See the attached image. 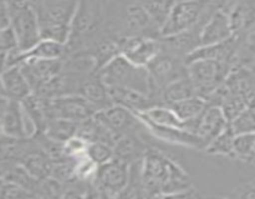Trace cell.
Wrapping results in <instances>:
<instances>
[{"instance_id":"cell-36","label":"cell","mask_w":255,"mask_h":199,"mask_svg":"<svg viewBox=\"0 0 255 199\" xmlns=\"http://www.w3.org/2000/svg\"><path fill=\"white\" fill-rule=\"evenodd\" d=\"M251 163H252V164H254V166H255V152H254V156H253V158H252Z\"/></svg>"},{"instance_id":"cell-11","label":"cell","mask_w":255,"mask_h":199,"mask_svg":"<svg viewBox=\"0 0 255 199\" xmlns=\"http://www.w3.org/2000/svg\"><path fill=\"white\" fill-rule=\"evenodd\" d=\"M20 66H21L22 72L25 74L30 86H31L32 92H34L62 71L64 61H62V59H27L24 62H21Z\"/></svg>"},{"instance_id":"cell-15","label":"cell","mask_w":255,"mask_h":199,"mask_svg":"<svg viewBox=\"0 0 255 199\" xmlns=\"http://www.w3.org/2000/svg\"><path fill=\"white\" fill-rule=\"evenodd\" d=\"M228 124L229 121L222 107L208 104L198 118L197 136L206 143L207 148V146L228 127Z\"/></svg>"},{"instance_id":"cell-6","label":"cell","mask_w":255,"mask_h":199,"mask_svg":"<svg viewBox=\"0 0 255 199\" xmlns=\"http://www.w3.org/2000/svg\"><path fill=\"white\" fill-rule=\"evenodd\" d=\"M97 111L99 109L80 94L47 99L49 121L54 118H64L74 122H81L95 116Z\"/></svg>"},{"instance_id":"cell-1","label":"cell","mask_w":255,"mask_h":199,"mask_svg":"<svg viewBox=\"0 0 255 199\" xmlns=\"http://www.w3.org/2000/svg\"><path fill=\"white\" fill-rule=\"evenodd\" d=\"M80 0H41L35 5L40 22L41 39L66 45L71 35V24Z\"/></svg>"},{"instance_id":"cell-35","label":"cell","mask_w":255,"mask_h":199,"mask_svg":"<svg viewBox=\"0 0 255 199\" xmlns=\"http://www.w3.org/2000/svg\"><path fill=\"white\" fill-rule=\"evenodd\" d=\"M27 2H29V4H31L32 6H35V5H37L39 4L40 1H41V0H26Z\"/></svg>"},{"instance_id":"cell-32","label":"cell","mask_w":255,"mask_h":199,"mask_svg":"<svg viewBox=\"0 0 255 199\" xmlns=\"http://www.w3.org/2000/svg\"><path fill=\"white\" fill-rule=\"evenodd\" d=\"M90 142H87L86 139L82 138L79 134H75L74 137L66 141L64 143V151L65 154L67 157H74V158H77V157H81L86 154L87 147H89Z\"/></svg>"},{"instance_id":"cell-2","label":"cell","mask_w":255,"mask_h":199,"mask_svg":"<svg viewBox=\"0 0 255 199\" xmlns=\"http://www.w3.org/2000/svg\"><path fill=\"white\" fill-rule=\"evenodd\" d=\"M107 86H125L143 91L149 95V79L147 67L132 64L120 54L97 71Z\"/></svg>"},{"instance_id":"cell-8","label":"cell","mask_w":255,"mask_h":199,"mask_svg":"<svg viewBox=\"0 0 255 199\" xmlns=\"http://www.w3.org/2000/svg\"><path fill=\"white\" fill-rule=\"evenodd\" d=\"M11 12V27L19 41L21 51H29L41 40L37 12L32 5L27 4Z\"/></svg>"},{"instance_id":"cell-30","label":"cell","mask_w":255,"mask_h":199,"mask_svg":"<svg viewBox=\"0 0 255 199\" xmlns=\"http://www.w3.org/2000/svg\"><path fill=\"white\" fill-rule=\"evenodd\" d=\"M86 154L97 166H101L114 158V147L106 142H91L87 147Z\"/></svg>"},{"instance_id":"cell-23","label":"cell","mask_w":255,"mask_h":199,"mask_svg":"<svg viewBox=\"0 0 255 199\" xmlns=\"http://www.w3.org/2000/svg\"><path fill=\"white\" fill-rule=\"evenodd\" d=\"M147 118L148 121L153 123L159 124L164 127H174V128H183L184 129V121H182L176 112L172 109V107L166 106V104H158L152 108H149L147 112L138 113Z\"/></svg>"},{"instance_id":"cell-13","label":"cell","mask_w":255,"mask_h":199,"mask_svg":"<svg viewBox=\"0 0 255 199\" xmlns=\"http://www.w3.org/2000/svg\"><path fill=\"white\" fill-rule=\"evenodd\" d=\"M138 117L144 123L147 131L151 132L154 137H157L161 141L168 142V143L172 144H181V146L191 147V148L194 149H203V151L206 149V143L198 136L191 133L187 129L159 126V124L148 121V119L144 118L141 114H138Z\"/></svg>"},{"instance_id":"cell-37","label":"cell","mask_w":255,"mask_h":199,"mask_svg":"<svg viewBox=\"0 0 255 199\" xmlns=\"http://www.w3.org/2000/svg\"><path fill=\"white\" fill-rule=\"evenodd\" d=\"M183 1H193V0H183Z\"/></svg>"},{"instance_id":"cell-33","label":"cell","mask_w":255,"mask_h":199,"mask_svg":"<svg viewBox=\"0 0 255 199\" xmlns=\"http://www.w3.org/2000/svg\"><path fill=\"white\" fill-rule=\"evenodd\" d=\"M0 49L1 52H10L19 49V41L11 26L0 29Z\"/></svg>"},{"instance_id":"cell-14","label":"cell","mask_w":255,"mask_h":199,"mask_svg":"<svg viewBox=\"0 0 255 199\" xmlns=\"http://www.w3.org/2000/svg\"><path fill=\"white\" fill-rule=\"evenodd\" d=\"M236 36L232 26L229 15L222 9L216 10L211 15L201 30V46L202 45H213L227 41Z\"/></svg>"},{"instance_id":"cell-16","label":"cell","mask_w":255,"mask_h":199,"mask_svg":"<svg viewBox=\"0 0 255 199\" xmlns=\"http://www.w3.org/2000/svg\"><path fill=\"white\" fill-rule=\"evenodd\" d=\"M1 134L14 138H26L22 124L21 101L1 95Z\"/></svg>"},{"instance_id":"cell-26","label":"cell","mask_w":255,"mask_h":199,"mask_svg":"<svg viewBox=\"0 0 255 199\" xmlns=\"http://www.w3.org/2000/svg\"><path fill=\"white\" fill-rule=\"evenodd\" d=\"M234 137L231 127H227L219 136H217L204 149L207 154L212 156H226L234 158Z\"/></svg>"},{"instance_id":"cell-5","label":"cell","mask_w":255,"mask_h":199,"mask_svg":"<svg viewBox=\"0 0 255 199\" xmlns=\"http://www.w3.org/2000/svg\"><path fill=\"white\" fill-rule=\"evenodd\" d=\"M129 167L131 164L117 158H112L111 161L99 166L96 176L91 182L97 197H120L128 184Z\"/></svg>"},{"instance_id":"cell-19","label":"cell","mask_w":255,"mask_h":199,"mask_svg":"<svg viewBox=\"0 0 255 199\" xmlns=\"http://www.w3.org/2000/svg\"><path fill=\"white\" fill-rule=\"evenodd\" d=\"M79 94L82 95L87 101L91 102L99 111L114 104L110 96L109 87L97 75V72L90 74L85 77Z\"/></svg>"},{"instance_id":"cell-34","label":"cell","mask_w":255,"mask_h":199,"mask_svg":"<svg viewBox=\"0 0 255 199\" xmlns=\"http://www.w3.org/2000/svg\"><path fill=\"white\" fill-rule=\"evenodd\" d=\"M11 26V12L9 7L5 4V1L1 0V17H0V29H6Z\"/></svg>"},{"instance_id":"cell-28","label":"cell","mask_w":255,"mask_h":199,"mask_svg":"<svg viewBox=\"0 0 255 199\" xmlns=\"http://www.w3.org/2000/svg\"><path fill=\"white\" fill-rule=\"evenodd\" d=\"M232 132L234 134L254 133L255 132V108L248 107L229 122Z\"/></svg>"},{"instance_id":"cell-9","label":"cell","mask_w":255,"mask_h":199,"mask_svg":"<svg viewBox=\"0 0 255 199\" xmlns=\"http://www.w3.org/2000/svg\"><path fill=\"white\" fill-rule=\"evenodd\" d=\"M161 51L162 45L159 37H121V54L137 66L147 67Z\"/></svg>"},{"instance_id":"cell-7","label":"cell","mask_w":255,"mask_h":199,"mask_svg":"<svg viewBox=\"0 0 255 199\" xmlns=\"http://www.w3.org/2000/svg\"><path fill=\"white\" fill-rule=\"evenodd\" d=\"M169 157L159 149L149 148L142 158V179L146 197H161Z\"/></svg>"},{"instance_id":"cell-20","label":"cell","mask_w":255,"mask_h":199,"mask_svg":"<svg viewBox=\"0 0 255 199\" xmlns=\"http://www.w3.org/2000/svg\"><path fill=\"white\" fill-rule=\"evenodd\" d=\"M20 163L29 171V173L34 178H36L37 181H42L51 176L54 162L35 141V146L22 157Z\"/></svg>"},{"instance_id":"cell-17","label":"cell","mask_w":255,"mask_h":199,"mask_svg":"<svg viewBox=\"0 0 255 199\" xmlns=\"http://www.w3.org/2000/svg\"><path fill=\"white\" fill-rule=\"evenodd\" d=\"M1 85L2 95L7 96L9 99L17 100V101H22L32 92L31 86L22 72L20 65L2 70Z\"/></svg>"},{"instance_id":"cell-25","label":"cell","mask_w":255,"mask_h":199,"mask_svg":"<svg viewBox=\"0 0 255 199\" xmlns=\"http://www.w3.org/2000/svg\"><path fill=\"white\" fill-rule=\"evenodd\" d=\"M77 127H79V122L64 118H54L49 121L46 129L42 133H45L54 141L65 143L71 137L77 134Z\"/></svg>"},{"instance_id":"cell-22","label":"cell","mask_w":255,"mask_h":199,"mask_svg":"<svg viewBox=\"0 0 255 199\" xmlns=\"http://www.w3.org/2000/svg\"><path fill=\"white\" fill-rule=\"evenodd\" d=\"M196 87H194L193 82H192L188 74H187L184 75V76L172 81L171 84L163 90L161 97L162 104L171 106V104L176 103V102L189 99V97L196 96Z\"/></svg>"},{"instance_id":"cell-24","label":"cell","mask_w":255,"mask_h":199,"mask_svg":"<svg viewBox=\"0 0 255 199\" xmlns=\"http://www.w3.org/2000/svg\"><path fill=\"white\" fill-rule=\"evenodd\" d=\"M207 106H208L207 100L196 95V96H192L189 99L176 102L169 107H172V109L176 112L177 116L182 121H188V119H193L201 116L204 109L207 108Z\"/></svg>"},{"instance_id":"cell-18","label":"cell","mask_w":255,"mask_h":199,"mask_svg":"<svg viewBox=\"0 0 255 199\" xmlns=\"http://www.w3.org/2000/svg\"><path fill=\"white\" fill-rule=\"evenodd\" d=\"M148 147L137 133L120 134L114 143V158L132 164L143 158Z\"/></svg>"},{"instance_id":"cell-3","label":"cell","mask_w":255,"mask_h":199,"mask_svg":"<svg viewBox=\"0 0 255 199\" xmlns=\"http://www.w3.org/2000/svg\"><path fill=\"white\" fill-rule=\"evenodd\" d=\"M149 79V96L162 104V92L174 80L188 74L183 59L162 50L147 66Z\"/></svg>"},{"instance_id":"cell-29","label":"cell","mask_w":255,"mask_h":199,"mask_svg":"<svg viewBox=\"0 0 255 199\" xmlns=\"http://www.w3.org/2000/svg\"><path fill=\"white\" fill-rule=\"evenodd\" d=\"M65 192V183L55 177L50 176L39 182L36 196L37 198H62Z\"/></svg>"},{"instance_id":"cell-12","label":"cell","mask_w":255,"mask_h":199,"mask_svg":"<svg viewBox=\"0 0 255 199\" xmlns=\"http://www.w3.org/2000/svg\"><path fill=\"white\" fill-rule=\"evenodd\" d=\"M114 104H120L134 113H143L154 106H158L148 94L133 87L107 86Z\"/></svg>"},{"instance_id":"cell-10","label":"cell","mask_w":255,"mask_h":199,"mask_svg":"<svg viewBox=\"0 0 255 199\" xmlns=\"http://www.w3.org/2000/svg\"><path fill=\"white\" fill-rule=\"evenodd\" d=\"M95 116L116 134L137 133V128L142 124V119L138 114L120 104H112L107 108L97 111Z\"/></svg>"},{"instance_id":"cell-4","label":"cell","mask_w":255,"mask_h":199,"mask_svg":"<svg viewBox=\"0 0 255 199\" xmlns=\"http://www.w3.org/2000/svg\"><path fill=\"white\" fill-rule=\"evenodd\" d=\"M234 67L229 62L217 60H194L187 64L197 95L206 100L226 81Z\"/></svg>"},{"instance_id":"cell-21","label":"cell","mask_w":255,"mask_h":199,"mask_svg":"<svg viewBox=\"0 0 255 199\" xmlns=\"http://www.w3.org/2000/svg\"><path fill=\"white\" fill-rule=\"evenodd\" d=\"M1 168V181H9L20 184V186L31 191L36 196V191L40 181L34 178L21 163L11 161H2Z\"/></svg>"},{"instance_id":"cell-31","label":"cell","mask_w":255,"mask_h":199,"mask_svg":"<svg viewBox=\"0 0 255 199\" xmlns=\"http://www.w3.org/2000/svg\"><path fill=\"white\" fill-rule=\"evenodd\" d=\"M0 196L1 198L7 199H25V198H36L35 193L26 189L20 184L9 181H1V188H0Z\"/></svg>"},{"instance_id":"cell-27","label":"cell","mask_w":255,"mask_h":199,"mask_svg":"<svg viewBox=\"0 0 255 199\" xmlns=\"http://www.w3.org/2000/svg\"><path fill=\"white\" fill-rule=\"evenodd\" d=\"M255 152V132L254 133L236 134L234 137V158L247 161L251 163Z\"/></svg>"}]
</instances>
